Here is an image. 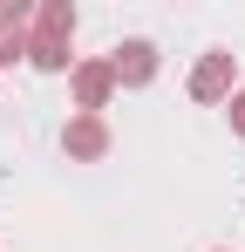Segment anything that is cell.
<instances>
[{
  "label": "cell",
  "instance_id": "obj_1",
  "mask_svg": "<svg viewBox=\"0 0 245 252\" xmlns=\"http://www.w3.org/2000/svg\"><path fill=\"white\" fill-rule=\"evenodd\" d=\"M68 41H75V7L55 0V7H41V28H34V41H28V62H34L41 75H61V68H68Z\"/></svg>",
  "mask_w": 245,
  "mask_h": 252
},
{
  "label": "cell",
  "instance_id": "obj_2",
  "mask_svg": "<svg viewBox=\"0 0 245 252\" xmlns=\"http://www.w3.org/2000/svg\"><path fill=\"white\" fill-rule=\"evenodd\" d=\"M191 95H198V102H225V95H232V55H225V48H211V55L198 62Z\"/></svg>",
  "mask_w": 245,
  "mask_h": 252
},
{
  "label": "cell",
  "instance_id": "obj_3",
  "mask_svg": "<svg viewBox=\"0 0 245 252\" xmlns=\"http://www.w3.org/2000/svg\"><path fill=\"white\" fill-rule=\"evenodd\" d=\"M109 68H116V82L143 89L150 75H157V48H150V41H122L116 55H109Z\"/></svg>",
  "mask_w": 245,
  "mask_h": 252
},
{
  "label": "cell",
  "instance_id": "obj_4",
  "mask_svg": "<svg viewBox=\"0 0 245 252\" xmlns=\"http://www.w3.org/2000/svg\"><path fill=\"white\" fill-rule=\"evenodd\" d=\"M109 89H116V68H109V62H82L75 68V102L89 109V116L109 102Z\"/></svg>",
  "mask_w": 245,
  "mask_h": 252
},
{
  "label": "cell",
  "instance_id": "obj_5",
  "mask_svg": "<svg viewBox=\"0 0 245 252\" xmlns=\"http://www.w3.org/2000/svg\"><path fill=\"white\" fill-rule=\"evenodd\" d=\"M61 143H68V157H102L109 150V129H102V116H75L61 129Z\"/></svg>",
  "mask_w": 245,
  "mask_h": 252
},
{
  "label": "cell",
  "instance_id": "obj_6",
  "mask_svg": "<svg viewBox=\"0 0 245 252\" xmlns=\"http://www.w3.org/2000/svg\"><path fill=\"white\" fill-rule=\"evenodd\" d=\"M21 21H28V7H21V0H14V7H0V68L28 55V34H21Z\"/></svg>",
  "mask_w": 245,
  "mask_h": 252
},
{
  "label": "cell",
  "instance_id": "obj_7",
  "mask_svg": "<svg viewBox=\"0 0 245 252\" xmlns=\"http://www.w3.org/2000/svg\"><path fill=\"white\" fill-rule=\"evenodd\" d=\"M232 129H239V136H245V89H239V95H232Z\"/></svg>",
  "mask_w": 245,
  "mask_h": 252
}]
</instances>
